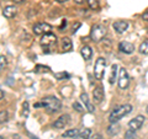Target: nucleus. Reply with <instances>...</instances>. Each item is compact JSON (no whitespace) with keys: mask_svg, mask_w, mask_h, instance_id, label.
<instances>
[{"mask_svg":"<svg viewBox=\"0 0 148 139\" xmlns=\"http://www.w3.org/2000/svg\"><path fill=\"white\" fill-rule=\"evenodd\" d=\"M132 111V106L130 104H126V105H122V106H119V107L114 108L111 111V113L109 116V121L110 123H116L119 122L121 118H123L126 114H128L130 112Z\"/></svg>","mask_w":148,"mask_h":139,"instance_id":"1","label":"nucleus"},{"mask_svg":"<svg viewBox=\"0 0 148 139\" xmlns=\"http://www.w3.org/2000/svg\"><path fill=\"white\" fill-rule=\"evenodd\" d=\"M42 106L46 108L47 113H56L61 110L62 104H61V101L58 99H56V97H45L42 101Z\"/></svg>","mask_w":148,"mask_h":139,"instance_id":"2","label":"nucleus"},{"mask_svg":"<svg viewBox=\"0 0 148 139\" xmlns=\"http://www.w3.org/2000/svg\"><path fill=\"white\" fill-rule=\"evenodd\" d=\"M106 35V29L103 25H94L90 31V38L94 42H100Z\"/></svg>","mask_w":148,"mask_h":139,"instance_id":"3","label":"nucleus"},{"mask_svg":"<svg viewBox=\"0 0 148 139\" xmlns=\"http://www.w3.org/2000/svg\"><path fill=\"white\" fill-rule=\"evenodd\" d=\"M105 67H106V59L104 58H98L95 62V67H94V76L98 80H101L105 73Z\"/></svg>","mask_w":148,"mask_h":139,"instance_id":"4","label":"nucleus"},{"mask_svg":"<svg viewBox=\"0 0 148 139\" xmlns=\"http://www.w3.org/2000/svg\"><path fill=\"white\" fill-rule=\"evenodd\" d=\"M40 43H41V46H42L45 49H47L48 47H51V46H53V44L57 43V37H56V35L52 33V32H48V33H45L42 36Z\"/></svg>","mask_w":148,"mask_h":139,"instance_id":"5","label":"nucleus"},{"mask_svg":"<svg viewBox=\"0 0 148 139\" xmlns=\"http://www.w3.org/2000/svg\"><path fill=\"white\" fill-rule=\"evenodd\" d=\"M128 85H130V78H128L127 70L125 68H121L119 73V86L120 89H127Z\"/></svg>","mask_w":148,"mask_h":139,"instance_id":"6","label":"nucleus"},{"mask_svg":"<svg viewBox=\"0 0 148 139\" xmlns=\"http://www.w3.org/2000/svg\"><path fill=\"white\" fill-rule=\"evenodd\" d=\"M52 30V26L46 24V22H38L34 26V33L35 35H45V33H48V32Z\"/></svg>","mask_w":148,"mask_h":139,"instance_id":"7","label":"nucleus"},{"mask_svg":"<svg viewBox=\"0 0 148 139\" xmlns=\"http://www.w3.org/2000/svg\"><path fill=\"white\" fill-rule=\"evenodd\" d=\"M143 123H145V117L142 114H138L137 117H135L128 122V128L132 129V131H138L143 126Z\"/></svg>","mask_w":148,"mask_h":139,"instance_id":"8","label":"nucleus"},{"mask_svg":"<svg viewBox=\"0 0 148 139\" xmlns=\"http://www.w3.org/2000/svg\"><path fill=\"white\" fill-rule=\"evenodd\" d=\"M69 121H71V117H69V114H63L59 118H57L53 123V127L57 128V129H61V128H64L67 126V124L69 123Z\"/></svg>","mask_w":148,"mask_h":139,"instance_id":"9","label":"nucleus"},{"mask_svg":"<svg viewBox=\"0 0 148 139\" xmlns=\"http://www.w3.org/2000/svg\"><path fill=\"white\" fill-rule=\"evenodd\" d=\"M119 49L121 50V52L126 53V54H131V53H133V50H135V46H133L132 43L126 42V41H125V42H120Z\"/></svg>","mask_w":148,"mask_h":139,"instance_id":"10","label":"nucleus"},{"mask_svg":"<svg viewBox=\"0 0 148 139\" xmlns=\"http://www.w3.org/2000/svg\"><path fill=\"white\" fill-rule=\"evenodd\" d=\"M127 27H128V24L126 21H123V20L114 22V30L116 31L117 33H123V32L127 30Z\"/></svg>","mask_w":148,"mask_h":139,"instance_id":"11","label":"nucleus"},{"mask_svg":"<svg viewBox=\"0 0 148 139\" xmlns=\"http://www.w3.org/2000/svg\"><path fill=\"white\" fill-rule=\"evenodd\" d=\"M104 99V91L101 87H96L92 91V100H94L95 104H101V101Z\"/></svg>","mask_w":148,"mask_h":139,"instance_id":"12","label":"nucleus"},{"mask_svg":"<svg viewBox=\"0 0 148 139\" xmlns=\"http://www.w3.org/2000/svg\"><path fill=\"white\" fill-rule=\"evenodd\" d=\"M16 12H17V9L14 6V5H8L4 7V10H3V15L5 16L6 18H11L16 15Z\"/></svg>","mask_w":148,"mask_h":139,"instance_id":"13","label":"nucleus"},{"mask_svg":"<svg viewBox=\"0 0 148 139\" xmlns=\"http://www.w3.org/2000/svg\"><path fill=\"white\" fill-rule=\"evenodd\" d=\"M80 54L83 55V58H84L85 61H89V59H91L92 50L89 46H84V47H82V49H80Z\"/></svg>","mask_w":148,"mask_h":139,"instance_id":"14","label":"nucleus"},{"mask_svg":"<svg viewBox=\"0 0 148 139\" xmlns=\"http://www.w3.org/2000/svg\"><path fill=\"white\" fill-rule=\"evenodd\" d=\"M80 99H82V101H83V102H84V105H85L86 110L89 111V112H94V111H95V108H94V106H92V105L90 104L89 99H88V95L85 94V92H83V94L80 95Z\"/></svg>","mask_w":148,"mask_h":139,"instance_id":"15","label":"nucleus"},{"mask_svg":"<svg viewBox=\"0 0 148 139\" xmlns=\"http://www.w3.org/2000/svg\"><path fill=\"white\" fill-rule=\"evenodd\" d=\"M91 136V129L90 128H85V129H83V131L78 134V136L75 138H73V139H89Z\"/></svg>","mask_w":148,"mask_h":139,"instance_id":"16","label":"nucleus"},{"mask_svg":"<svg viewBox=\"0 0 148 139\" xmlns=\"http://www.w3.org/2000/svg\"><path fill=\"white\" fill-rule=\"evenodd\" d=\"M62 48L64 52H69L72 50V41L68 38V37H63L62 38Z\"/></svg>","mask_w":148,"mask_h":139,"instance_id":"17","label":"nucleus"},{"mask_svg":"<svg viewBox=\"0 0 148 139\" xmlns=\"http://www.w3.org/2000/svg\"><path fill=\"white\" fill-rule=\"evenodd\" d=\"M120 132V126L116 123H111L110 126L108 127V133L110 134V136H116V134Z\"/></svg>","mask_w":148,"mask_h":139,"instance_id":"18","label":"nucleus"},{"mask_svg":"<svg viewBox=\"0 0 148 139\" xmlns=\"http://www.w3.org/2000/svg\"><path fill=\"white\" fill-rule=\"evenodd\" d=\"M79 133H80V132L78 131L77 128H74V129H69V131H66V132L63 133L62 137H63V138H75Z\"/></svg>","mask_w":148,"mask_h":139,"instance_id":"19","label":"nucleus"},{"mask_svg":"<svg viewBox=\"0 0 148 139\" xmlns=\"http://www.w3.org/2000/svg\"><path fill=\"white\" fill-rule=\"evenodd\" d=\"M116 74H117V65L114 64L111 67V74H110V84H115L116 81Z\"/></svg>","mask_w":148,"mask_h":139,"instance_id":"20","label":"nucleus"},{"mask_svg":"<svg viewBox=\"0 0 148 139\" xmlns=\"http://www.w3.org/2000/svg\"><path fill=\"white\" fill-rule=\"evenodd\" d=\"M86 1L91 10H98L100 6V0H86Z\"/></svg>","mask_w":148,"mask_h":139,"instance_id":"21","label":"nucleus"},{"mask_svg":"<svg viewBox=\"0 0 148 139\" xmlns=\"http://www.w3.org/2000/svg\"><path fill=\"white\" fill-rule=\"evenodd\" d=\"M125 139H137L136 131H132V129L126 131V133H125Z\"/></svg>","mask_w":148,"mask_h":139,"instance_id":"22","label":"nucleus"},{"mask_svg":"<svg viewBox=\"0 0 148 139\" xmlns=\"http://www.w3.org/2000/svg\"><path fill=\"white\" fill-rule=\"evenodd\" d=\"M140 52L142 54H148V40H146L143 43H141V46H140Z\"/></svg>","mask_w":148,"mask_h":139,"instance_id":"23","label":"nucleus"},{"mask_svg":"<svg viewBox=\"0 0 148 139\" xmlns=\"http://www.w3.org/2000/svg\"><path fill=\"white\" fill-rule=\"evenodd\" d=\"M54 76L58 79V80H66V79L69 78V75L67 73H57V74H54Z\"/></svg>","mask_w":148,"mask_h":139,"instance_id":"24","label":"nucleus"},{"mask_svg":"<svg viewBox=\"0 0 148 139\" xmlns=\"http://www.w3.org/2000/svg\"><path fill=\"white\" fill-rule=\"evenodd\" d=\"M8 121V112L6 111H4L1 110V112H0V122H1V124L4 122H6Z\"/></svg>","mask_w":148,"mask_h":139,"instance_id":"25","label":"nucleus"},{"mask_svg":"<svg viewBox=\"0 0 148 139\" xmlns=\"http://www.w3.org/2000/svg\"><path fill=\"white\" fill-rule=\"evenodd\" d=\"M41 72H51L48 67H45V65H37L36 67V73H41Z\"/></svg>","mask_w":148,"mask_h":139,"instance_id":"26","label":"nucleus"},{"mask_svg":"<svg viewBox=\"0 0 148 139\" xmlns=\"http://www.w3.org/2000/svg\"><path fill=\"white\" fill-rule=\"evenodd\" d=\"M22 107H24V111H22V114H24L25 117H27V116H29V102H24V105H22Z\"/></svg>","mask_w":148,"mask_h":139,"instance_id":"27","label":"nucleus"},{"mask_svg":"<svg viewBox=\"0 0 148 139\" xmlns=\"http://www.w3.org/2000/svg\"><path fill=\"white\" fill-rule=\"evenodd\" d=\"M6 65V58H5V55H1L0 57V69H4Z\"/></svg>","mask_w":148,"mask_h":139,"instance_id":"28","label":"nucleus"},{"mask_svg":"<svg viewBox=\"0 0 148 139\" xmlns=\"http://www.w3.org/2000/svg\"><path fill=\"white\" fill-rule=\"evenodd\" d=\"M73 108L75 110V111H78V112H83V111H84V108H83L78 102H74V104H73Z\"/></svg>","mask_w":148,"mask_h":139,"instance_id":"29","label":"nucleus"},{"mask_svg":"<svg viewBox=\"0 0 148 139\" xmlns=\"http://www.w3.org/2000/svg\"><path fill=\"white\" fill-rule=\"evenodd\" d=\"M66 26H67V20H63V21H62V25L59 26V31H63V29H64Z\"/></svg>","mask_w":148,"mask_h":139,"instance_id":"30","label":"nucleus"},{"mask_svg":"<svg viewBox=\"0 0 148 139\" xmlns=\"http://www.w3.org/2000/svg\"><path fill=\"white\" fill-rule=\"evenodd\" d=\"M142 18H143V20H146V21H148V9H147V10H146L145 12H143Z\"/></svg>","mask_w":148,"mask_h":139,"instance_id":"31","label":"nucleus"},{"mask_svg":"<svg viewBox=\"0 0 148 139\" xmlns=\"http://www.w3.org/2000/svg\"><path fill=\"white\" fill-rule=\"evenodd\" d=\"M79 26H80L79 22H77V24L73 26V33H74V32H77V29H79Z\"/></svg>","mask_w":148,"mask_h":139,"instance_id":"32","label":"nucleus"},{"mask_svg":"<svg viewBox=\"0 0 148 139\" xmlns=\"http://www.w3.org/2000/svg\"><path fill=\"white\" fill-rule=\"evenodd\" d=\"M74 1H75L77 4H83L84 3V0H74Z\"/></svg>","mask_w":148,"mask_h":139,"instance_id":"33","label":"nucleus"},{"mask_svg":"<svg viewBox=\"0 0 148 139\" xmlns=\"http://www.w3.org/2000/svg\"><path fill=\"white\" fill-rule=\"evenodd\" d=\"M12 1H14V3H16V4H20V3L24 1V0H12Z\"/></svg>","mask_w":148,"mask_h":139,"instance_id":"34","label":"nucleus"},{"mask_svg":"<svg viewBox=\"0 0 148 139\" xmlns=\"http://www.w3.org/2000/svg\"><path fill=\"white\" fill-rule=\"evenodd\" d=\"M14 139H20V136H17L16 134V136H14Z\"/></svg>","mask_w":148,"mask_h":139,"instance_id":"35","label":"nucleus"},{"mask_svg":"<svg viewBox=\"0 0 148 139\" xmlns=\"http://www.w3.org/2000/svg\"><path fill=\"white\" fill-rule=\"evenodd\" d=\"M1 100H4V90H1Z\"/></svg>","mask_w":148,"mask_h":139,"instance_id":"36","label":"nucleus"},{"mask_svg":"<svg viewBox=\"0 0 148 139\" xmlns=\"http://www.w3.org/2000/svg\"><path fill=\"white\" fill-rule=\"evenodd\" d=\"M95 139H101V138H100V136H99V134H98V136H95Z\"/></svg>","mask_w":148,"mask_h":139,"instance_id":"37","label":"nucleus"},{"mask_svg":"<svg viewBox=\"0 0 148 139\" xmlns=\"http://www.w3.org/2000/svg\"><path fill=\"white\" fill-rule=\"evenodd\" d=\"M57 1H59V3H64V1H67V0H57Z\"/></svg>","mask_w":148,"mask_h":139,"instance_id":"38","label":"nucleus"},{"mask_svg":"<svg viewBox=\"0 0 148 139\" xmlns=\"http://www.w3.org/2000/svg\"><path fill=\"white\" fill-rule=\"evenodd\" d=\"M0 139H5V138H4V137H3V136H1V137H0Z\"/></svg>","mask_w":148,"mask_h":139,"instance_id":"39","label":"nucleus"},{"mask_svg":"<svg viewBox=\"0 0 148 139\" xmlns=\"http://www.w3.org/2000/svg\"><path fill=\"white\" fill-rule=\"evenodd\" d=\"M146 111H147V113H148V106H147V108H146Z\"/></svg>","mask_w":148,"mask_h":139,"instance_id":"40","label":"nucleus"}]
</instances>
